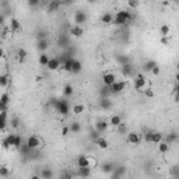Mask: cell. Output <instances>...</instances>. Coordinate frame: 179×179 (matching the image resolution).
Masks as SVG:
<instances>
[{
  "label": "cell",
  "instance_id": "1",
  "mask_svg": "<svg viewBox=\"0 0 179 179\" xmlns=\"http://www.w3.org/2000/svg\"><path fill=\"white\" fill-rule=\"evenodd\" d=\"M21 146V137L17 134H7V137L3 140V147L9 148V147H16L18 148Z\"/></svg>",
  "mask_w": 179,
  "mask_h": 179
},
{
  "label": "cell",
  "instance_id": "2",
  "mask_svg": "<svg viewBox=\"0 0 179 179\" xmlns=\"http://www.w3.org/2000/svg\"><path fill=\"white\" fill-rule=\"evenodd\" d=\"M132 20V14L129 11H118L115 16H113V24L116 25H123V24H127Z\"/></svg>",
  "mask_w": 179,
  "mask_h": 179
},
{
  "label": "cell",
  "instance_id": "3",
  "mask_svg": "<svg viewBox=\"0 0 179 179\" xmlns=\"http://www.w3.org/2000/svg\"><path fill=\"white\" fill-rule=\"evenodd\" d=\"M53 105L56 108V111L62 115H67L70 112V106H69V101L66 99H59V101H55Z\"/></svg>",
  "mask_w": 179,
  "mask_h": 179
},
{
  "label": "cell",
  "instance_id": "4",
  "mask_svg": "<svg viewBox=\"0 0 179 179\" xmlns=\"http://www.w3.org/2000/svg\"><path fill=\"white\" fill-rule=\"evenodd\" d=\"M126 88V81H115L113 84L109 85V91L111 94H119Z\"/></svg>",
  "mask_w": 179,
  "mask_h": 179
},
{
  "label": "cell",
  "instance_id": "5",
  "mask_svg": "<svg viewBox=\"0 0 179 179\" xmlns=\"http://www.w3.org/2000/svg\"><path fill=\"white\" fill-rule=\"evenodd\" d=\"M28 147L31 148V150H34V148H38L39 147V144H41V140H39V137L38 136H30L28 138H27V143H25Z\"/></svg>",
  "mask_w": 179,
  "mask_h": 179
},
{
  "label": "cell",
  "instance_id": "6",
  "mask_svg": "<svg viewBox=\"0 0 179 179\" xmlns=\"http://www.w3.org/2000/svg\"><path fill=\"white\" fill-rule=\"evenodd\" d=\"M144 87H146V78L143 74H138L134 78V88L138 91H144Z\"/></svg>",
  "mask_w": 179,
  "mask_h": 179
},
{
  "label": "cell",
  "instance_id": "7",
  "mask_svg": "<svg viewBox=\"0 0 179 179\" xmlns=\"http://www.w3.org/2000/svg\"><path fill=\"white\" fill-rule=\"evenodd\" d=\"M77 165H78V168H90L88 157H85V155H80L78 159H77Z\"/></svg>",
  "mask_w": 179,
  "mask_h": 179
},
{
  "label": "cell",
  "instance_id": "8",
  "mask_svg": "<svg viewBox=\"0 0 179 179\" xmlns=\"http://www.w3.org/2000/svg\"><path fill=\"white\" fill-rule=\"evenodd\" d=\"M115 78H116V77H115V74H113V73H106L105 76H104V78H102V80H104V84H105L106 87H109L111 84H113V83L116 81Z\"/></svg>",
  "mask_w": 179,
  "mask_h": 179
},
{
  "label": "cell",
  "instance_id": "9",
  "mask_svg": "<svg viewBox=\"0 0 179 179\" xmlns=\"http://www.w3.org/2000/svg\"><path fill=\"white\" fill-rule=\"evenodd\" d=\"M127 143L137 146V144L140 143V136H138L137 133H129V134H127Z\"/></svg>",
  "mask_w": 179,
  "mask_h": 179
},
{
  "label": "cell",
  "instance_id": "10",
  "mask_svg": "<svg viewBox=\"0 0 179 179\" xmlns=\"http://www.w3.org/2000/svg\"><path fill=\"white\" fill-rule=\"evenodd\" d=\"M101 169H102V172H105V174H112L113 169H115V165H113L112 162H104V164L101 165Z\"/></svg>",
  "mask_w": 179,
  "mask_h": 179
},
{
  "label": "cell",
  "instance_id": "11",
  "mask_svg": "<svg viewBox=\"0 0 179 179\" xmlns=\"http://www.w3.org/2000/svg\"><path fill=\"white\" fill-rule=\"evenodd\" d=\"M161 140H162V134L161 133H157V132H151V136H150V143H161Z\"/></svg>",
  "mask_w": 179,
  "mask_h": 179
},
{
  "label": "cell",
  "instance_id": "12",
  "mask_svg": "<svg viewBox=\"0 0 179 179\" xmlns=\"http://www.w3.org/2000/svg\"><path fill=\"white\" fill-rule=\"evenodd\" d=\"M74 20L77 22V25H78V24H83V22H85V20H87V14L83 13V11H78V13H76Z\"/></svg>",
  "mask_w": 179,
  "mask_h": 179
},
{
  "label": "cell",
  "instance_id": "13",
  "mask_svg": "<svg viewBox=\"0 0 179 179\" xmlns=\"http://www.w3.org/2000/svg\"><path fill=\"white\" fill-rule=\"evenodd\" d=\"M59 66H60V62H59V59H56V57H53L49 60V63H48V69L49 70H56V69H59Z\"/></svg>",
  "mask_w": 179,
  "mask_h": 179
},
{
  "label": "cell",
  "instance_id": "14",
  "mask_svg": "<svg viewBox=\"0 0 179 179\" xmlns=\"http://www.w3.org/2000/svg\"><path fill=\"white\" fill-rule=\"evenodd\" d=\"M48 46H49V43H48L46 39H39V41H38V45H36L38 51H39V52H42V53H45V51L48 49Z\"/></svg>",
  "mask_w": 179,
  "mask_h": 179
},
{
  "label": "cell",
  "instance_id": "15",
  "mask_svg": "<svg viewBox=\"0 0 179 179\" xmlns=\"http://www.w3.org/2000/svg\"><path fill=\"white\" fill-rule=\"evenodd\" d=\"M95 143H97V146L99 148H102V150H105V148H108V141H106V138H104V137H97L95 138Z\"/></svg>",
  "mask_w": 179,
  "mask_h": 179
},
{
  "label": "cell",
  "instance_id": "16",
  "mask_svg": "<svg viewBox=\"0 0 179 179\" xmlns=\"http://www.w3.org/2000/svg\"><path fill=\"white\" fill-rule=\"evenodd\" d=\"M109 125H112V126H119V125H122V118L119 115H112L111 116V119H109Z\"/></svg>",
  "mask_w": 179,
  "mask_h": 179
},
{
  "label": "cell",
  "instance_id": "17",
  "mask_svg": "<svg viewBox=\"0 0 179 179\" xmlns=\"http://www.w3.org/2000/svg\"><path fill=\"white\" fill-rule=\"evenodd\" d=\"M108 125H109V123H106L105 120H101V122H98V123H97V132H98V134H101V133H102V132H105L106 129H108Z\"/></svg>",
  "mask_w": 179,
  "mask_h": 179
},
{
  "label": "cell",
  "instance_id": "18",
  "mask_svg": "<svg viewBox=\"0 0 179 179\" xmlns=\"http://www.w3.org/2000/svg\"><path fill=\"white\" fill-rule=\"evenodd\" d=\"M77 175H78L80 178H88V176L91 175V168H78Z\"/></svg>",
  "mask_w": 179,
  "mask_h": 179
},
{
  "label": "cell",
  "instance_id": "19",
  "mask_svg": "<svg viewBox=\"0 0 179 179\" xmlns=\"http://www.w3.org/2000/svg\"><path fill=\"white\" fill-rule=\"evenodd\" d=\"M99 106H101V109H109L112 106V101L109 98H102L99 102Z\"/></svg>",
  "mask_w": 179,
  "mask_h": 179
},
{
  "label": "cell",
  "instance_id": "20",
  "mask_svg": "<svg viewBox=\"0 0 179 179\" xmlns=\"http://www.w3.org/2000/svg\"><path fill=\"white\" fill-rule=\"evenodd\" d=\"M7 125V112H0V130H3Z\"/></svg>",
  "mask_w": 179,
  "mask_h": 179
},
{
  "label": "cell",
  "instance_id": "21",
  "mask_svg": "<svg viewBox=\"0 0 179 179\" xmlns=\"http://www.w3.org/2000/svg\"><path fill=\"white\" fill-rule=\"evenodd\" d=\"M70 34L74 35V36H81L83 35V28L78 27V25H74V27L70 28Z\"/></svg>",
  "mask_w": 179,
  "mask_h": 179
},
{
  "label": "cell",
  "instance_id": "22",
  "mask_svg": "<svg viewBox=\"0 0 179 179\" xmlns=\"http://www.w3.org/2000/svg\"><path fill=\"white\" fill-rule=\"evenodd\" d=\"M112 21H113L112 13H105V14L101 17V22H104V24H111Z\"/></svg>",
  "mask_w": 179,
  "mask_h": 179
},
{
  "label": "cell",
  "instance_id": "23",
  "mask_svg": "<svg viewBox=\"0 0 179 179\" xmlns=\"http://www.w3.org/2000/svg\"><path fill=\"white\" fill-rule=\"evenodd\" d=\"M49 56L46 55V53H41L39 55V59H38V62H39V64H42V66H48V63H49Z\"/></svg>",
  "mask_w": 179,
  "mask_h": 179
},
{
  "label": "cell",
  "instance_id": "24",
  "mask_svg": "<svg viewBox=\"0 0 179 179\" xmlns=\"http://www.w3.org/2000/svg\"><path fill=\"white\" fill-rule=\"evenodd\" d=\"M155 66H157V63H155L154 60H148V62H146V63H144L143 69H144V72H151V70H153Z\"/></svg>",
  "mask_w": 179,
  "mask_h": 179
},
{
  "label": "cell",
  "instance_id": "25",
  "mask_svg": "<svg viewBox=\"0 0 179 179\" xmlns=\"http://www.w3.org/2000/svg\"><path fill=\"white\" fill-rule=\"evenodd\" d=\"M73 57H67L66 60H64L63 63V69L66 70V72H72V64H73Z\"/></svg>",
  "mask_w": 179,
  "mask_h": 179
},
{
  "label": "cell",
  "instance_id": "26",
  "mask_svg": "<svg viewBox=\"0 0 179 179\" xmlns=\"http://www.w3.org/2000/svg\"><path fill=\"white\" fill-rule=\"evenodd\" d=\"M169 150V144L168 143H158V151L161 153V154H165V153H168Z\"/></svg>",
  "mask_w": 179,
  "mask_h": 179
},
{
  "label": "cell",
  "instance_id": "27",
  "mask_svg": "<svg viewBox=\"0 0 179 179\" xmlns=\"http://www.w3.org/2000/svg\"><path fill=\"white\" fill-rule=\"evenodd\" d=\"M81 62H78V60H73V64H72V73H78L80 70H81Z\"/></svg>",
  "mask_w": 179,
  "mask_h": 179
},
{
  "label": "cell",
  "instance_id": "28",
  "mask_svg": "<svg viewBox=\"0 0 179 179\" xmlns=\"http://www.w3.org/2000/svg\"><path fill=\"white\" fill-rule=\"evenodd\" d=\"M133 73V69H132V66L130 64H125V66H122V74L123 76H130V74Z\"/></svg>",
  "mask_w": 179,
  "mask_h": 179
},
{
  "label": "cell",
  "instance_id": "29",
  "mask_svg": "<svg viewBox=\"0 0 179 179\" xmlns=\"http://www.w3.org/2000/svg\"><path fill=\"white\" fill-rule=\"evenodd\" d=\"M52 176H53V172L49 168H45L42 171V178L43 179H52Z\"/></svg>",
  "mask_w": 179,
  "mask_h": 179
},
{
  "label": "cell",
  "instance_id": "30",
  "mask_svg": "<svg viewBox=\"0 0 179 179\" xmlns=\"http://www.w3.org/2000/svg\"><path fill=\"white\" fill-rule=\"evenodd\" d=\"M9 101H10V97L7 93H4V94L0 97V104H3V105H9Z\"/></svg>",
  "mask_w": 179,
  "mask_h": 179
},
{
  "label": "cell",
  "instance_id": "31",
  "mask_svg": "<svg viewBox=\"0 0 179 179\" xmlns=\"http://www.w3.org/2000/svg\"><path fill=\"white\" fill-rule=\"evenodd\" d=\"M20 28H21L20 22L17 21L16 18H13V20H11V31H18Z\"/></svg>",
  "mask_w": 179,
  "mask_h": 179
},
{
  "label": "cell",
  "instance_id": "32",
  "mask_svg": "<svg viewBox=\"0 0 179 179\" xmlns=\"http://www.w3.org/2000/svg\"><path fill=\"white\" fill-rule=\"evenodd\" d=\"M73 112L76 115H78V113H83L84 112V106L81 105V104H77V105L73 106Z\"/></svg>",
  "mask_w": 179,
  "mask_h": 179
},
{
  "label": "cell",
  "instance_id": "33",
  "mask_svg": "<svg viewBox=\"0 0 179 179\" xmlns=\"http://www.w3.org/2000/svg\"><path fill=\"white\" fill-rule=\"evenodd\" d=\"M63 94L66 95V97H70V95L73 94V87L70 84H67V85H64V90H63Z\"/></svg>",
  "mask_w": 179,
  "mask_h": 179
},
{
  "label": "cell",
  "instance_id": "34",
  "mask_svg": "<svg viewBox=\"0 0 179 179\" xmlns=\"http://www.w3.org/2000/svg\"><path fill=\"white\" fill-rule=\"evenodd\" d=\"M10 175V171L7 167H0V176H3V178H7Z\"/></svg>",
  "mask_w": 179,
  "mask_h": 179
},
{
  "label": "cell",
  "instance_id": "35",
  "mask_svg": "<svg viewBox=\"0 0 179 179\" xmlns=\"http://www.w3.org/2000/svg\"><path fill=\"white\" fill-rule=\"evenodd\" d=\"M169 30H171V28H169L168 24H164V25L161 27V35H162V36H168Z\"/></svg>",
  "mask_w": 179,
  "mask_h": 179
},
{
  "label": "cell",
  "instance_id": "36",
  "mask_svg": "<svg viewBox=\"0 0 179 179\" xmlns=\"http://www.w3.org/2000/svg\"><path fill=\"white\" fill-rule=\"evenodd\" d=\"M9 84V77L7 76H0V87H7Z\"/></svg>",
  "mask_w": 179,
  "mask_h": 179
},
{
  "label": "cell",
  "instance_id": "37",
  "mask_svg": "<svg viewBox=\"0 0 179 179\" xmlns=\"http://www.w3.org/2000/svg\"><path fill=\"white\" fill-rule=\"evenodd\" d=\"M59 6H60V3L59 1H51L49 3V11H55L59 9Z\"/></svg>",
  "mask_w": 179,
  "mask_h": 179
},
{
  "label": "cell",
  "instance_id": "38",
  "mask_svg": "<svg viewBox=\"0 0 179 179\" xmlns=\"http://www.w3.org/2000/svg\"><path fill=\"white\" fill-rule=\"evenodd\" d=\"M70 132H73V133H78V132H80V125H78L77 122H73L72 126H70Z\"/></svg>",
  "mask_w": 179,
  "mask_h": 179
},
{
  "label": "cell",
  "instance_id": "39",
  "mask_svg": "<svg viewBox=\"0 0 179 179\" xmlns=\"http://www.w3.org/2000/svg\"><path fill=\"white\" fill-rule=\"evenodd\" d=\"M101 95H102V98H108L109 95H111V91H109V87H104L102 90H101Z\"/></svg>",
  "mask_w": 179,
  "mask_h": 179
},
{
  "label": "cell",
  "instance_id": "40",
  "mask_svg": "<svg viewBox=\"0 0 179 179\" xmlns=\"http://www.w3.org/2000/svg\"><path fill=\"white\" fill-rule=\"evenodd\" d=\"M178 140V136L175 134V133H171V134H168V137H167V143H174V141H176Z\"/></svg>",
  "mask_w": 179,
  "mask_h": 179
},
{
  "label": "cell",
  "instance_id": "41",
  "mask_svg": "<svg viewBox=\"0 0 179 179\" xmlns=\"http://www.w3.org/2000/svg\"><path fill=\"white\" fill-rule=\"evenodd\" d=\"M25 57H27V51L20 49V51H18V60H20V62H22Z\"/></svg>",
  "mask_w": 179,
  "mask_h": 179
},
{
  "label": "cell",
  "instance_id": "42",
  "mask_svg": "<svg viewBox=\"0 0 179 179\" xmlns=\"http://www.w3.org/2000/svg\"><path fill=\"white\" fill-rule=\"evenodd\" d=\"M144 94H146V97H148V98H153L154 97V93L150 90V88H147V90H144Z\"/></svg>",
  "mask_w": 179,
  "mask_h": 179
},
{
  "label": "cell",
  "instance_id": "43",
  "mask_svg": "<svg viewBox=\"0 0 179 179\" xmlns=\"http://www.w3.org/2000/svg\"><path fill=\"white\" fill-rule=\"evenodd\" d=\"M67 133H70V127L64 126L63 129H62V134H63V136H67Z\"/></svg>",
  "mask_w": 179,
  "mask_h": 179
},
{
  "label": "cell",
  "instance_id": "44",
  "mask_svg": "<svg viewBox=\"0 0 179 179\" xmlns=\"http://www.w3.org/2000/svg\"><path fill=\"white\" fill-rule=\"evenodd\" d=\"M62 179H72V174H69V172H64L63 175H62Z\"/></svg>",
  "mask_w": 179,
  "mask_h": 179
},
{
  "label": "cell",
  "instance_id": "45",
  "mask_svg": "<svg viewBox=\"0 0 179 179\" xmlns=\"http://www.w3.org/2000/svg\"><path fill=\"white\" fill-rule=\"evenodd\" d=\"M7 108H9V105H3V104H0V112H7Z\"/></svg>",
  "mask_w": 179,
  "mask_h": 179
},
{
  "label": "cell",
  "instance_id": "46",
  "mask_svg": "<svg viewBox=\"0 0 179 179\" xmlns=\"http://www.w3.org/2000/svg\"><path fill=\"white\" fill-rule=\"evenodd\" d=\"M151 73H153V74H158V73H159V67H158V64L154 67V69H153V70H151Z\"/></svg>",
  "mask_w": 179,
  "mask_h": 179
},
{
  "label": "cell",
  "instance_id": "47",
  "mask_svg": "<svg viewBox=\"0 0 179 179\" xmlns=\"http://www.w3.org/2000/svg\"><path fill=\"white\" fill-rule=\"evenodd\" d=\"M129 6H130V7H137V6H138V1H129Z\"/></svg>",
  "mask_w": 179,
  "mask_h": 179
},
{
  "label": "cell",
  "instance_id": "48",
  "mask_svg": "<svg viewBox=\"0 0 179 179\" xmlns=\"http://www.w3.org/2000/svg\"><path fill=\"white\" fill-rule=\"evenodd\" d=\"M38 4V1L36 0H34V1H30V6H36Z\"/></svg>",
  "mask_w": 179,
  "mask_h": 179
},
{
  "label": "cell",
  "instance_id": "49",
  "mask_svg": "<svg viewBox=\"0 0 179 179\" xmlns=\"http://www.w3.org/2000/svg\"><path fill=\"white\" fill-rule=\"evenodd\" d=\"M31 179H41V178H39V176H38V175H34V176H32Z\"/></svg>",
  "mask_w": 179,
  "mask_h": 179
},
{
  "label": "cell",
  "instance_id": "50",
  "mask_svg": "<svg viewBox=\"0 0 179 179\" xmlns=\"http://www.w3.org/2000/svg\"><path fill=\"white\" fill-rule=\"evenodd\" d=\"M3 21H4V18H3V17H0V24H3Z\"/></svg>",
  "mask_w": 179,
  "mask_h": 179
},
{
  "label": "cell",
  "instance_id": "51",
  "mask_svg": "<svg viewBox=\"0 0 179 179\" xmlns=\"http://www.w3.org/2000/svg\"><path fill=\"white\" fill-rule=\"evenodd\" d=\"M3 56V51H1V48H0V57Z\"/></svg>",
  "mask_w": 179,
  "mask_h": 179
},
{
  "label": "cell",
  "instance_id": "52",
  "mask_svg": "<svg viewBox=\"0 0 179 179\" xmlns=\"http://www.w3.org/2000/svg\"><path fill=\"white\" fill-rule=\"evenodd\" d=\"M0 76H1V73H0Z\"/></svg>",
  "mask_w": 179,
  "mask_h": 179
}]
</instances>
